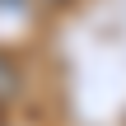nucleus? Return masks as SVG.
<instances>
[{
  "label": "nucleus",
  "mask_w": 126,
  "mask_h": 126,
  "mask_svg": "<svg viewBox=\"0 0 126 126\" xmlns=\"http://www.w3.org/2000/svg\"><path fill=\"white\" fill-rule=\"evenodd\" d=\"M19 84H23V79H19V70H14V61H9V56L0 51V103H9V98L19 94Z\"/></svg>",
  "instance_id": "obj_1"
},
{
  "label": "nucleus",
  "mask_w": 126,
  "mask_h": 126,
  "mask_svg": "<svg viewBox=\"0 0 126 126\" xmlns=\"http://www.w3.org/2000/svg\"><path fill=\"white\" fill-rule=\"evenodd\" d=\"M51 5H61V0H51Z\"/></svg>",
  "instance_id": "obj_2"
}]
</instances>
